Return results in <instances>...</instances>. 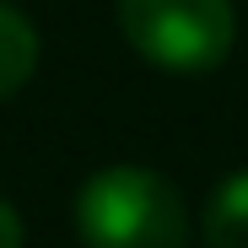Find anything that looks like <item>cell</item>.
<instances>
[{"label": "cell", "mask_w": 248, "mask_h": 248, "mask_svg": "<svg viewBox=\"0 0 248 248\" xmlns=\"http://www.w3.org/2000/svg\"><path fill=\"white\" fill-rule=\"evenodd\" d=\"M76 237L87 248H184L189 211L173 178L113 162L76 189Z\"/></svg>", "instance_id": "obj_1"}, {"label": "cell", "mask_w": 248, "mask_h": 248, "mask_svg": "<svg viewBox=\"0 0 248 248\" xmlns=\"http://www.w3.org/2000/svg\"><path fill=\"white\" fill-rule=\"evenodd\" d=\"M119 32L140 60L194 76L232 54L237 11L232 0H119Z\"/></svg>", "instance_id": "obj_2"}, {"label": "cell", "mask_w": 248, "mask_h": 248, "mask_svg": "<svg viewBox=\"0 0 248 248\" xmlns=\"http://www.w3.org/2000/svg\"><path fill=\"white\" fill-rule=\"evenodd\" d=\"M38 70V27L11 6L0 0V103L16 97Z\"/></svg>", "instance_id": "obj_3"}, {"label": "cell", "mask_w": 248, "mask_h": 248, "mask_svg": "<svg viewBox=\"0 0 248 248\" xmlns=\"http://www.w3.org/2000/svg\"><path fill=\"white\" fill-rule=\"evenodd\" d=\"M205 243L211 248H248V168L221 178L205 200Z\"/></svg>", "instance_id": "obj_4"}, {"label": "cell", "mask_w": 248, "mask_h": 248, "mask_svg": "<svg viewBox=\"0 0 248 248\" xmlns=\"http://www.w3.org/2000/svg\"><path fill=\"white\" fill-rule=\"evenodd\" d=\"M0 248H22V216L0 200Z\"/></svg>", "instance_id": "obj_5"}]
</instances>
